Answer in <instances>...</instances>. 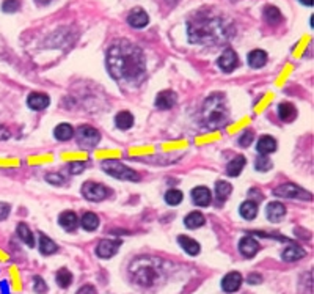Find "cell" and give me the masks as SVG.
I'll return each instance as SVG.
<instances>
[{
	"label": "cell",
	"instance_id": "obj_1",
	"mask_svg": "<svg viewBox=\"0 0 314 294\" xmlns=\"http://www.w3.org/2000/svg\"><path fill=\"white\" fill-rule=\"evenodd\" d=\"M107 68L115 81L129 87H137L146 72L145 55L139 46L120 40L107 51Z\"/></svg>",
	"mask_w": 314,
	"mask_h": 294
},
{
	"label": "cell",
	"instance_id": "obj_2",
	"mask_svg": "<svg viewBox=\"0 0 314 294\" xmlns=\"http://www.w3.org/2000/svg\"><path fill=\"white\" fill-rule=\"evenodd\" d=\"M189 41L193 44L215 46L234 35L232 22L214 8H200L187 21Z\"/></svg>",
	"mask_w": 314,
	"mask_h": 294
},
{
	"label": "cell",
	"instance_id": "obj_3",
	"mask_svg": "<svg viewBox=\"0 0 314 294\" xmlns=\"http://www.w3.org/2000/svg\"><path fill=\"white\" fill-rule=\"evenodd\" d=\"M130 277L132 280L143 286L151 288L155 286L164 279V266L162 261L151 257H140L132 264H130Z\"/></svg>",
	"mask_w": 314,
	"mask_h": 294
},
{
	"label": "cell",
	"instance_id": "obj_4",
	"mask_svg": "<svg viewBox=\"0 0 314 294\" xmlns=\"http://www.w3.org/2000/svg\"><path fill=\"white\" fill-rule=\"evenodd\" d=\"M228 120H229V112H228L225 94L222 93L211 94L204 101V106H203V112H201L203 126L211 131L220 129L228 125Z\"/></svg>",
	"mask_w": 314,
	"mask_h": 294
},
{
	"label": "cell",
	"instance_id": "obj_5",
	"mask_svg": "<svg viewBox=\"0 0 314 294\" xmlns=\"http://www.w3.org/2000/svg\"><path fill=\"white\" fill-rule=\"evenodd\" d=\"M102 170L104 171H107V173L116 180H123V181H139L140 180V175L137 173L135 170L132 168H129L127 165L121 164L120 161H104L101 164Z\"/></svg>",
	"mask_w": 314,
	"mask_h": 294
},
{
	"label": "cell",
	"instance_id": "obj_6",
	"mask_svg": "<svg viewBox=\"0 0 314 294\" xmlns=\"http://www.w3.org/2000/svg\"><path fill=\"white\" fill-rule=\"evenodd\" d=\"M75 139H77V145L81 146L82 150H91L99 143L101 134L97 129H94L91 126H81L77 129Z\"/></svg>",
	"mask_w": 314,
	"mask_h": 294
},
{
	"label": "cell",
	"instance_id": "obj_7",
	"mask_svg": "<svg viewBox=\"0 0 314 294\" xmlns=\"http://www.w3.org/2000/svg\"><path fill=\"white\" fill-rule=\"evenodd\" d=\"M273 193L277 197H281V199H291V200H309L311 195L303 190L300 186H296V184H291V183H286V184H281L278 186Z\"/></svg>",
	"mask_w": 314,
	"mask_h": 294
},
{
	"label": "cell",
	"instance_id": "obj_8",
	"mask_svg": "<svg viewBox=\"0 0 314 294\" xmlns=\"http://www.w3.org/2000/svg\"><path fill=\"white\" fill-rule=\"evenodd\" d=\"M109 193H110V190L106 186L99 184V183L88 181V183H85L82 186V195L87 200H90V202H102V200H106L109 197Z\"/></svg>",
	"mask_w": 314,
	"mask_h": 294
},
{
	"label": "cell",
	"instance_id": "obj_9",
	"mask_svg": "<svg viewBox=\"0 0 314 294\" xmlns=\"http://www.w3.org/2000/svg\"><path fill=\"white\" fill-rule=\"evenodd\" d=\"M121 246V241L118 239H102L97 247H96V255L99 258H112L113 255H116L118 249Z\"/></svg>",
	"mask_w": 314,
	"mask_h": 294
},
{
	"label": "cell",
	"instance_id": "obj_10",
	"mask_svg": "<svg viewBox=\"0 0 314 294\" xmlns=\"http://www.w3.org/2000/svg\"><path fill=\"white\" fill-rule=\"evenodd\" d=\"M219 66L222 71L225 72H231L232 69H235L239 66V57L235 54L232 49H226V51L220 55L219 58Z\"/></svg>",
	"mask_w": 314,
	"mask_h": 294
},
{
	"label": "cell",
	"instance_id": "obj_11",
	"mask_svg": "<svg viewBox=\"0 0 314 294\" xmlns=\"http://www.w3.org/2000/svg\"><path fill=\"white\" fill-rule=\"evenodd\" d=\"M127 22H129V26H132L134 29H143L148 26V22H149V16L145 10L142 8H134L132 11L129 13L127 16Z\"/></svg>",
	"mask_w": 314,
	"mask_h": 294
},
{
	"label": "cell",
	"instance_id": "obj_12",
	"mask_svg": "<svg viewBox=\"0 0 314 294\" xmlns=\"http://www.w3.org/2000/svg\"><path fill=\"white\" fill-rule=\"evenodd\" d=\"M239 252L245 258H253L259 252V244L251 236H245L239 241Z\"/></svg>",
	"mask_w": 314,
	"mask_h": 294
},
{
	"label": "cell",
	"instance_id": "obj_13",
	"mask_svg": "<svg viewBox=\"0 0 314 294\" xmlns=\"http://www.w3.org/2000/svg\"><path fill=\"white\" fill-rule=\"evenodd\" d=\"M192 200L197 206H209L212 202V193L207 187L204 186H198L192 190Z\"/></svg>",
	"mask_w": 314,
	"mask_h": 294
},
{
	"label": "cell",
	"instance_id": "obj_14",
	"mask_svg": "<svg viewBox=\"0 0 314 294\" xmlns=\"http://www.w3.org/2000/svg\"><path fill=\"white\" fill-rule=\"evenodd\" d=\"M174 104H176V94L171 90H164L155 97V107H159L161 110H168Z\"/></svg>",
	"mask_w": 314,
	"mask_h": 294
},
{
	"label": "cell",
	"instance_id": "obj_15",
	"mask_svg": "<svg viewBox=\"0 0 314 294\" xmlns=\"http://www.w3.org/2000/svg\"><path fill=\"white\" fill-rule=\"evenodd\" d=\"M242 285V276L239 272H229L222 280V288L225 292H235Z\"/></svg>",
	"mask_w": 314,
	"mask_h": 294
},
{
	"label": "cell",
	"instance_id": "obj_16",
	"mask_svg": "<svg viewBox=\"0 0 314 294\" xmlns=\"http://www.w3.org/2000/svg\"><path fill=\"white\" fill-rule=\"evenodd\" d=\"M58 224H60V227H62L63 230H66V231H75L77 227H78V219H77L75 212H72V211H65V212H62L60 217H58Z\"/></svg>",
	"mask_w": 314,
	"mask_h": 294
},
{
	"label": "cell",
	"instance_id": "obj_17",
	"mask_svg": "<svg viewBox=\"0 0 314 294\" xmlns=\"http://www.w3.org/2000/svg\"><path fill=\"white\" fill-rule=\"evenodd\" d=\"M27 104L33 110H44L49 106V96L44 93H38V91L30 93L27 97Z\"/></svg>",
	"mask_w": 314,
	"mask_h": 294
},
{
	"label": "cell",
	"instance_id": "obj_18",
	"mask_svg": "<svg viewBox=\"0 0 314 294\" xmlns=\"http://www.w3.org/2000/svg\"><path fill=\"white\" fill-rule=\"evenodd\" d=\"M256 150L261 156H267L270 153H273L277 150V140L270 135H264L258 140V145H256Z\"/></svg>",
	"mask_w": 314,
	"mask_h": 294
},
{
	"label": "cell",
	"instance_id": "obj_19",
	"mask_svg": "<svg viewBox=\"0 0 314 294\" xmlns=\"http://www.w3.org/2000/svg\"><path fill=\"white\" fill-rule=\"evenodd\" d=\"M266 214H267V219L270 220V222L277 224V222H280V220L286 215V208L280 202H272V203L267 205Z\"/></svg>",
	"mask_w": 314,
	"mask_h": 294
},
{
	"label": "cell",
	"instance_id": "obj_20",
	"mask_svg": "<svg viewBox=\"0 0 314 294\" xmlns=\"http://www.w3.org/2000/svg\"><path fill=\"white\" fill-rule=\"evenodd\" d=\"M178 242H179V246L184 249V252L186 253H189V255H192V257H195V255H198L200 253V244L195 241V239H192V238H189V236H179L178 238Z\"/></svg>",
	"mask_w": 314,
	"mask_h": 294
},
{
	"label": "cell",
	"instance_id": "obj_21",
	"mask_svg": "<svg viewBox=\"0 0 314 294\" xmlns=\"http://www.w3.org/2000/svg\"><path fill=\"white\" fill-rule=\"evenodd\" d=\"M267 63V54L264 51H261V49H254L248 54V65L251 68H263L264 65Z\"/></svg>",
	"mask_w": 314,
	"mask_h": 294
},
{
	"label": "cell",
	"instance_id": "obj_22",
	"mask_svg": "<svg viewBox=\"0 0 314 294\" xmlns=\"http://www.w3.org/2000/svg\"><path fill=\"white\" fill-rule=\"evenodd\" d=\"M306 255V252L302 249V247H299V246H289V247H286L284 249V252H283V260L284 261H289V263H292V261H299L300 258H303Z\"/></svg>",
	"mask_w": 314,
	"mask_h": 294
},
{
	"label": "cell",
	"instance_id": "obj_23",
	"mask_svg": "<svg viewBox=\"0 0 314 294\" xmlns=\"http://www.w3.org/2000/svg\"><path fill=\"white\" fill-rule=\"evenodd\" d=\"M245 167V158L244 156H235L228 165H226V173L229 177H239L242 168Z\"/></svg>",
	"mask_w": 314,
	"mask_h": 294
},
{
	"label": "cell",
	"instance_id": "obj_24",
	"mask_svg": "<svg viewBox=\"0 0 314 294\" xmlns=\"http://www.w3.org/2000/svg\"><path fill=\"white\" fill-rule=\"evenodd\" d=\"M115 123H116V128L126 131V129H129V128H132V125H134V116H132V113H130V112L123 110V112H120V113L115 116Z\"/></svg>",
	"mask_w": 314,
	"mask_h": 294
},
{
	"label": "cell",
	"instance_id": "obj_25",
	"mask_svg": "<svg viewBox=\"0 0 314 294\" xmlns=\"http://www.w3.org/2000/svg\"><path fill=\"white\" fill-rule=\"evenodd\" d=\"M40 250L43 255H52L58 250L57 244L46 234H40Z\"/></svg>",
	"mask_w": 314,
	"mask_h": 294
},
{
	"label": "cell",
	"instance_id": "obj_26",
	"mask_svg": "<svg viewBox=\"0 0 314 294\" xmlns=\"http://www.w3.org/2000/svg\"><path fill=\"white\" fill-rule=\"evenodd\" d=\"M239 212H241V215L245 220H253L258 215V205H256V202H251V200L244 202L241 205V208H239Z\"/></svg>",
	"mask_w": 314,
	"mask_h": 294
},
{
	"label": "cell",
	"instance_id": "obj_27",
	"mask_svg": "<svg viewBox=\"0 0 314 294\" xmlns=\"http://www.w3.org/2000/svg\"><path fill=\"white\" fill-rule=\"evenodd\" d=\"M278 115L283 121H292L297 115L296 107L291 103H281L278 106Z\"/></svg>",
	"mask_w": 314,
	"mask_h": 294
},
{
	"label": "cell",
	"instance_id": "obj_28",
	"mask_svg": "<svg viewBox=\"0 0 314 294\" xmlns=\"http://www.w3.org/2000/svg\"><path fill=\"white\" fill-rule=\"evenodd\" d=\"M204 215L201 214V212H190L186 219H184V224H186V227L187 228H190V230H195V228H200V227H203L204 225Z\"/></svg>",
	"mask_w": 314,
	"mask_h": 294
},
{
	"label": "cell",
	"instance_id": "obj_29",
	"mask_svg": "<svg viewBox=\"0 0 314 294\" xmlns=\"http://www.w3.org/2000/svg\"><path fill=\"white\" fill-rule=\"evenodd\" d=\"M17 236L27 244L29 247H33L35 246V238H33V233L32 230L29 228L27 224H19L17 225Z\"/></svg>",
	"mask_w": 314,
	"mask_h": 294
},
{
	"label": "cell",
	"instance_id": "obj_30",
	"mask_svg": "<svg viewBox=\"0 0 314 294\" xmlns=\"http://www.w3.org/2000/svg\"><path fill=\"white\" fill-rule=\"evenodd\" d=\"M54 134H55V139H57V140H60V142H66V140H69V139L74 137V129H72L71 125H68V123H62V125H58V126L55 128Z\"/></svg>",
	"mask_w": 314,
	"mask_h": 294
},
{
	"label": "cell",
	"instance_id": "obj_31",
	"mask_svg": "<svg viewBox=\"0 0 314 294\" xmlns=\"http://www.w3.org/2000/svg\"><path fill=\"white\" fill-rule=\"evenodd\" d=\"M82 228L87 231H94L99 227V217L94 212H85L82 215Z\"/></svg>",
	"mask_w": 314,
	"mask_h": 294
},
{
	"label": "cell",
	"instance_id": "obj_32",
	"mask_svg": "<svg viewBox=\"0 0 314 294\" xmlns=\"http://www.w3.org/2000/svg\"><path fill=\"white\" fill-rule=\"evenodd\" d=\"M264 19L270 24V26H278V24L283 21V16H281L280 10L277 7L269 5V7L264 8Z\"/></svg>",
	"mask_w": 314,
	"mask_h": 294
},
{
	"label": "cell",
	"instance_id": "obj_33",
	"mask_svg": "<svg viewBox=\"0 0 314 294\" xmlns=\"http://www.w3.org/2000/svg\"><path fill=\"white\" fill-rule=\"evenodd\" d=\"M232 192V186L228 183V181H219L215 184V195H217V199L219 202H225L228 197H229V193Z\"/></svg>",
	"mask_w": 314,
	"mask_h": 294
},
{
	"label": "cell",
	"instance_id": "obj_34",
	"mask_svg": "<svg viewBox=\"0 0 314 294\" xmlns=\"http://www.w3.org/2000/svg\"><path fill=\"white\" fill-rule=\"evenodd\" d=\"M55 280H57V283L62 286V288H68L71 283H72V274L68 271V269H60V271L57 272V276H55Z\"/></svg>",
	"mask_w": 314,
	"mask_h": 294
},
{
	"label": "cell",
	"instance_id": "obj_35",
	"mask_svg": "<svg viewBox=\"0 0 314 294\" xmlns=\"http://www.w3.org/2000/svg\"><path fill=\"white\" fill-rule=\"evenodd\" d=\"M182 199H184V195H182L181 190H176V189H171L165 193V202L171 206H176L182 202Z\"/></svg>",
	"mask_w": 314,
	"mask_h": 294
},
{
	"label": "cell",
	"instance_id": "obj_36",
	"mask_svg": "<svg viewBox=\"0 0 314 294\" xmlns=\"http://www.w3.org/2000/svg\"><path fill=\"white\" fill-rule=\"evenodd\" d=\"M254 168L258 171H267V170L272 168V162H270V159L267 156H259L256 159V162H254Z\"/></svg>",
	"mask_w": 314,
	"mask_h": 294
},
{
	"label": "cell",
	"instance_id": "obj_37",
	"mask_svg": "<svg viewBox=\"0 0 314 294\" xmlns=\"http://www.w3.org/2000/svg\"><path fill=\"white\" fill-rule=\"evenodd\" d=\"M19 7H21V0H5L2 5V10L5 13H16Z\"/></svg>",
	"mask_w": 314,
	"mask_h": 294
},
{
	"label": "cell",
	"instance_id": "obj_38",
	"mask_svg": "<svg viewBox=\"0 0 314 294\" xmlns=\"http://www.w3.org/2000/svg\"><path fill=\"white\" fill-rule=\"evenodd\" d=\"M46 181L50 183V184H54V186H62V184H65V178H63L60 173H47V175H46Z\"/></svg>",
	"mask_w": 314,
	"mask_h": 294
},
{
	"label": "cell",
	"instance_id": "obj_39",
	"mask_svg": "<svg viewBox=\"0 0 314 294\" xmlns=\"http://www.w3.org/2000/svg\"><path fill=\"white\" fill-rule=\"evenodd\" d=\"M253 139H254L253 131H251V129H247V131L241 135V139H239V145H241V146H248V145L253 142Z\"/></svg>",
	"mask_w": 314,
	"mask_h": 294
},
{
	"label": "cell",
	"instance_id": "obj_40",
	"mask_svg": "<svg viewBox=\"0 0 314 294\" xmlns=\"http://www.w3.org/2000/svg\"><path fill=\"white\" fill-rule=\"evenodd\" d=\"M33 289H35L38 294H44V292L47 291V285H46V282H44L41 277H35V279H33Z\"/></svg>",
	"mask_w": 314,
	"mask_h": 294
},
{
	"label": "cell",
	"instance_id": "obj_41",
	"mask_svg": "<svg viewBox=\"0 0 314 294\" xmlns=\"http://www.w3.org/2000/svg\"><path fill=\"white\" fill-rule=\"evenodd\" d=\"M68 168H69V171H71L72 175H78V173H82V171H84L85 164H82V162H71L68 165Z\"/></svg>",
	"mask_w": 314,
	"mask_h": 294
},
{
	"label": "cell",
	"instance_id": "obj_42",
	"mask_svg": "<svg viewBox=\"0 0 314 294\" xmlns=\"http://www.w3.org/2000/svg\"><path fill=\"white\" fill-rule=\"evenodd\" d=\"M11 206L8 203H0V220H5L10 215Z\"/></svg>",
	"mask_w": 314,
	"mask_h": 294
},
{
	"label": "cell",
	"instance_id": "obj_43",
	"mask_svg": "<svg viewBox=\"0 0 314 294\" xmlns=\"http://www.w3.org/2000/svg\"><path fill=\"white\" fill-rule=\"evenodd\" d=\"M75 294H97L96 288L93 285H84L82 288H78Z\"/></svg>",
	"mask_w": 314,
	"mask_h": 294
},
{
	"label": "cell",
	"instance_id": "obj_44",
	"mask_svg": "<svg viewBox=\"0 0 314 294\" xmlns=\"http://www.w3.org/2000/svg\"><path fill=\"white\" fill-rule=\"evenodd\" d=\"M247 282H248V283H261V282H263V277L258 276V274H250V277H248Z\"/></svg>",
	"mask_w": 314,
	"mask_h": 294
},
{
	"label": "cell",
	"instance_id": "obj_45",
	"mask_svg": "<svg viewBox=\"0 0 314 294\" xmlns=\"http://www.w3.org/2000/svg\"><path fill=\"white\" fill-rule=\"evenodd\" d=\"M52 0H36V4L38 5H47V4H50Z\"/></svg>",
	"mask_w": 314,
	"mask_h": 294
},
{
	"label": "cell",
	"instance_id": "obj_46",
	"mask_svg": "<svg viewBox=\"0 0 314 294\" xmlns=\"http://www.w3.org/2000/svg\"><path fill=\"white\" fill-rule=\"evenodd\" d=\"M300 2L306 7H312V0H300Z\"/></svg>",
	"mask_w": 314,
	"mask_h": 294
}]
</instances>
